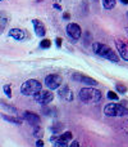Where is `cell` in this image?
Returning <instances> with one entry per match:
<instances>
[{
	"label": "cell",
	"instance_id": "6da1fadb",
	"mask_svg": "<svg viewBox=\"0 0 128 147\" xmlns=\"http://www.w3.org/2000/svg\"><path fill=\"white\" fill-rule=\"evenodd\" d=\"M94 52H95L97 56L103 57V58H106L111 62H119V57L117 56L115 52H113V49L110 47H108L106 44H101V43H94L92 45Z\"/></svg>",
	"mask_w": 128,
	"mask_h": 147
},
{
	"label": "cell",
	"instance_id": "7a4b0ae2",
	"mask_svg": "<svg viewBox=\"0 0 128 147\" xmlns=\"http://www.w3.org/2000/svg\"><path fill=\"white\" fill-rule=\"evenodd\" d=\"M41 90H42L41 83L38 80H35V79L27 80L21 86V93H22L23 96H36V94Z\"/></svg>",
	"mask_w": 128,
	"mask_h": 147
},
{
	"label": "cell",
	"instance_id": "3957f363",
	"mask_svg": "<svg viewBox=\"0 0 128 147\" xmlns=\"http://www.w3.org/2000/svg\"><path fill=\"white\" fill-rule=\"evenodd\" d=\"M78 97L82 102H99L101 99V92L95 88H82Z\"/></svg>",
	"mask_w": 128,
	"mask_h": 147
},
{
	"label": "cell",
	"instance_id": "277c9868",
	"mask_svg": "<svg viewBox=\"0 0 128 147\" xmlns=\"http://www.w3.org/2000/svg\"><path fill=\"white\" fill-rule=\"evenodd\" d=\"M104 114L106 116H124L128 115V109L119 103H109L104 107Z\"/></svg>",
	"mask_w": 128,
	"mask_h": 147
},
{
	"label": "cell",
	"instance_id": "5b68a950",
	"mask_svg": "<svg viewBox=\"0 0 128 147\" xmlns=\"http://www.w3.org/2000/svg\"><path fill=\"white\" fill-rule=\"evenodd\" d=\"M45 85L48 86L49 89H56L62 85V76L56 75V74H51V75H48L45 78Z\"/></svg>",
	"mask_w": 128,
	"mask_h": 147
},
{
	"label": "cell",
	"instance_id": "8992f818",
	"mask_svg": "<svg viewBox=\"0 0 128 147\" xmlns=\"http://www.w3.org/2000/svg\"><path fill=\"white\" fill-rule=\"evenodd\" d=\"M54 94L49 90H41L35 96V101L40 105H48L53 101Z\"/></svg>",
	"mask_w": 128,
	"mask_h": 147
},
{
	"label": "cell",
	"instance_id": "52a82bcc",
	"mask_svg": "<svg viewBox=\"0 0 128 147\" xmlns=\"http://www.w3.org/2000/svg\"><path fill=\"white\" fill-rule=\"evenodd\" d=\"M67 35L69 36L72 40H78L82 35V30L77 23H68L67 26Z\"/></svg>",
	"mask_w": 128,
	"mask_h": 147
},
{
	"label": "cell",
	"instance_id": "ba28073f",
	"mask_svg": "<svg viewBox=\"0 0 128 147\" xmlns=\"http://www.w3.org/2000/svg\"><path fill=\"white\" fill-rule=\"evenodd\" d=\"M72 79H73L74 81H78V83H83V84H87V85H92V86L97 85V81H96L95 79L88 78V76L82 75V74H78V72L73 74Z\"/></svg>",
	"mask_w": 128,
	"mask_h": 147
},
{
	"label": "cell",
	"instance_id": "9c48e42d",
	"mask_svg": "<svg viewBox=\"0 0 128 147\" xmlns=\"http://www.w3.org/2000/svg\"><path fill=\"white\" fill-rule=\"evenodd\" d=\"M23 119L26 120V121H28L31 125H33V127H37L38 123H40V116H38L37 114H35V112H31V111H25L22 114Z\"/></svg>",
	"mask_w": 128,
	"mask_h": 147
},
{
	"label": "cell",
	"instance_id": "30bf717a",
	"mask_svg": "<svg viewBox=\"0 0 128 147\" xmlns=\"http://www.w3.org/2000/svg\"><path fill=\"white\" fill-rule=\"evenodd\" d=\"M115 45H117V49H118L122 58H123L124 61H128V43L122 41V40H117Z\"/></svg>",
	"mask_w": 128,
	"mask_h": 147
},
{
	"label": "cell",
	"instance_id": "8fae6325",
	"mask_svg": "<svg viewBox=\"0 0 128 147\" xmlns=\"http://www.w3.org/2000/svg\"><path fill=\"white\" fill-rule=\"evenodd\" d=\"M32 23H33V27H35V31H36V35L42 38L45 36L46 34V28H45V25H44L41 21L38 20H32Z\"/></svg>",
	"mask_w": 128,
	"mask_h": 147
},
{
	"label": "cell",
	"instance_id": "7c38bea8",
	"mask_svg": "<svg viewBox=\"0 0 128 147\" xmlns=\"http://www.w3.org/2000/svg\"><path fill=\"white\" fill-rule=\"evenodd\" d=\"M9 35L12 36L13 39H15V40H23V39L26 38L25 31L21 30V28H12V30L9 31Z\"/></svg>",
	"mask_w": 128,
	"mask_h": 147
},
{
	"label": "cell",
	"instance_id": "4fadbf2b",
	"mask_svg": "<svg viewBox=\"0 0 128 147\" xmlns=\"http://www.w3.org/2000/svg\"><path fill=\"white\" fill-rule=\"evenodd\" d=\"M59 96H60L62 98H64L65 101H72V99H73V94H72V92L69 90V88H68L67 85L62 86V89L59 90Z\"/></svg>",
	"mask_w": 128,
	"mask_h": 147
},
{
	"label": "cell",
	"instance_id": "5bb4252c",
	"mask_svg": "<svg viewBox=\"0 0 128 147\" xmlns=\"http://www.w3.org/2000/svg\"><path fill=\"white\" fill-rule=\"evenodd\" d=\"M3 119L7 120V121H9V123H13V124H15V125L22 124V120L21 119H18V117H13V116H8V115H5V114H3Z\"/></svg>",
	"mask_w": 128,
	"mask_h": 147
},
{
	"label": "cell",
	"instance_id": "9a60e30c",
	"mask_svg": "<svg viewBox=\"0 0 128 147\" xmlns=\"http://www.w3.org/2000/svg\"><path fill=\"white\" fill-rule=\"evenodd\" d=\"M50 141H53L54 142V147H68L65 141H62V140H59V138H56V137H51Z\"/></svg>",
	"mask_w": 128,
	"mask_h": 147
},
{
	"label": "cell",
	"instance_id": "2e32d148",
	"mask_svg": "<svg viewBox=\"0 0 128 147\" xmlns=\"http://www.w3.org/2000/svg\"><path fill=\"white\" fill-rule=\"evenodd\" d=\"M103 5L105 9H113L115 7V0H103Z\"/></svg>",
	"mask_w": 128,
	"mask_h": 147
},
{
	"label": "cell",
	"instance_id": "e0dca14e",
	"mask_svg": "<svg viewBox=\"0 0 128 147\" xmlns=\"http://www.w3.org/2000/svg\"><path fill=\"white\" fill-rule=\"evenodd\" d=\"M72 137H73V134L70 132H65L62 136H59L58 138H59V140H62V141H65V142H68V141L72 140Z\"/></svg>",
	"mask_w": 128,
	"mask_h": 147
},
{
	"label": "cell",
	"instance_id": "ac0fdd59",
	"mask_svg": "<svg viewBox=\"0 0 128 147\" xmlns=\"http://www.w3.org/2000/svg\"><path fill=\"white\" fill-rule=\"evenodd\" d=\"M33 136H35V137H37V138L42 137V136H44V129H42V128H40L38 125H37V127H35V129H33Z\"/></svg>",
	"mask_w": 128,
	"mask_h": 147
},
{
	"label": "cell",
	"instance_id": "d6986e66",
	"mask_svg": "<svg viewBox=\"0 0 128 147\" xmlns=\"http://www.w3.org/2000/svg\"><path fill=\"white\" fill-rule=\"evenodd\" d=\"M40 47H41V48H44V49L50 48V47H51V41L49 40V39H44V40H41Z\"/></svg>",
	"mask_w": 128,
	"mask_h": 147
},
{
	"label": "cell",
	"instance_id": "ffe728a7",
	"mask_svg": "<svg viewBox=\"0 0 128 147\" xmlns=\"http://www.w3.org/2000/svg\"><path fill=\"white\" fill-rule=\"evenodd\" d=\"M3 90H4V93H5V96L7 97H9V98L12 97V88H10V85H8V84L7 85H4L3 86Z\"/></svg>",
	"mask_w": 128,
	"mask_h": 147
},
{
	"label": "cell",
	"instance_id": "44dd1931",
	"mask_svg": "<svg viewBox=\"0 0 128 147\" xmlns=\"http://www.w3.org/2000/svg\"><path fill=\"white\" fill-rule=\"evenodd\" d=\"M115 89L119 92V93H127V86L123 85V84H117Z\"/></svg>",
	"mask_w": 128,
	"mask_h": 147
},
{
	"label": "cell",
	"instance_id": "7402d4cb",
	"mask_svg": "<svg viewBox=\"0 0 128 147\" xmlns=\"http://www.w3.org/2000/svg\"><path fill=\"white\" fill-rule=\"evenodd\" d=\"M108 98L111 99V101H118V94L114 93L113 90H110V92H108Z\"/></svg>",
	"mask_w": 128,
	"mask_h": 147
},
{
	"label": "cell",
	"instance_id": "603a6c76",
	"mask_svg": "<svg viewBox=\"0 0 128 147\" xmlns=\"http://www.w3.org/2000/svg\"><path fill=\"white\" fill-rule=\"evenodd\" d=\"M1 106L4 107V109H7L8 111H13V112H17V109H14V107H12V106H8L5 102H1Z\"/></svg>",
	"mask_w": 128,
	"mask_h": 147
},
{
	"label": "cell",
	"instance_id": "cb8c5ba5",
	"mask_svg": "<svg viewBox=\"0 0 128 147\" xmlns=\"http://www.w3.org/2000/svg\"><path fill=\"white\" fill-rule=\"evenodd\" d=\"M53 111H55V110L54 109H44V114L49 115V116H50V115H54V114H51Z\"/></svg>",
	"mask_w": 128,
	"mask_h": 147
},
{
	"label": "cell",
	"instance_id": "d4e9b609",
	"mask_svg": "<svg viewBox=\"0 0 128 147\" xmlns=\"http://www.w3.org/2000/svg\"><path fill=\"white\" fill-rule=\"evenodd\" d=\"M123 130L128 134V120H127V121H124V124H123Z\"/></svg>",
	"mask_w": 128,
	"mask_h": 147
},
{
	"label": "cell",
	"instance_id": "484cf974",
	"mask_svg": "<svg viewBox=\"0 0 128 147\" xmlns=\"http://www.w3.org/2000/svg\"><path fill=\"white\" fill-rule=\"evenodd\" d=\"M55 41H56V47H62V41H63V40H62L60 38H56Z\"/></svg>",
	"mask_w": 128,
	"mask_h": 147
},
{
	"label": "cell",
	"instance_id": "4316f807",
	"mask_svg": "<svg viewBox=\"0 0 128 147\" xmlns=\"http://www.w3.org/2000/svg\"><path fill=\"white\" fill-rule=\"evenodd\" d=\"M44 146V142H42V140H38L37 142H36V147H42Z\"/></svg>",
	"mask_w": 128,
	"mask_h": 147
},
{
	"label": "cell",
	"instance_id": "83f0119b",
	"mask_svg": "<svg viewBox=\"0 0 128 147\" xmlns=\"http://www.w3.org/2000/svg\"><path fill=\"white\" fill-rule=\"evenodd\" d=\"M5 25H7V20H5V18H3V20H1V30H4Z\"/></svg>",
	"mask_w": 128,
	"mask_h": 147
},
{
	"label": "cell",
	"instance_id": "f1b7e54d",
	"mask_svg": "<svg viewBox=\"0 0 128 147\" xmlns=\"http://www.w3.org/2000/svg\"><path fill=\"white\" fill-rule=\"evenodd\" d=\"M70 147H80V143H78L77 141H73L72 145H70Z\"/></svg>",
	"mask_w": 128,
	"mask_h": 147
},
{
	"label": "cell",
	"instance_id": "f546056e",
	"mask_svg": "<svg viewBox=\"0 0 128 147\" xmlns=\"http://www.w3.org/2000/svg\"><path fill=\"white\" fill-rule=\"evenodd\" d=\"M63 17L65 18V20H69V18H70V16H69V13H64V14H63Z\"/></svg>",
	"mask_w": 128,
	"mask_h": 147
},
{
	"label": "cell",
	"instance_id": "4dcf8cb0",
	"mask_svg": "<svg viewBox=\"0 0 128 147\" xmlns=\"http://www.w3.org/2000/svg\"><path fill=\"white\" fill-rule=\"evenodd\" d=\"M121 3H123V4H128V0H121Z\"/></svg>",
	"mask_w": 128,
	"mask_h": 147
},
{
	"label": "cell",
	"instance_id": "1f68e13d",
	"mask_svg": "<svg viewBox=\"0 0 128 147\" xmlns=\"http://www.w3.org/2000/svg\"><path fill=\"white\" fill-rule=\"evenodd\" d=\"M54 8H56V9H62V8H60V7H59V5H58V4H55V5H54Z\"/></svg>",
	"mask_w": 128,
	"mask_h": 147
},
{
	"label": "cell",
	"instance_id": "d6a6232c",
	"mask_svg": "<svg viewBox=\"0 0 128 147\" xmlns=\"http://www.w3.org/2000/svg\"><path fill=\"white\" fill-rule=\"evenodd\" d=\"M127 35H128V28H127Z\"/></svg>",
	"mask_w": 128,
	"mask_h": 147
},
{
	"label": "cell",
	"instance_id": "836d02e7",
	"mask_svg": "<svg viewBox=\"0 0 128 147\" xmlns=\"http://www.w3.org/2000/svg\"><path fill=\"white\" fill-rule=\"evenodd\" d=\"M127 17H128V13H127Z\"/></svg>",
	"mask_w": 128,
	"mask_h": 147
}]
</instances>
